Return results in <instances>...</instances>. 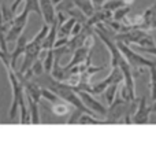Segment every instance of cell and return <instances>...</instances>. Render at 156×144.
<instances>
[{"instance_id": "obj_1", "label": "cell", "mask_w": 156, "mask_h": 144, "mask_svg": "<svg viewBox=\"0 0 156 144\" xmlns=\"http://www.w3.org/2000/svg\"><path fill=\"white\" fill-rule=\"evenodd\" d=\"M2 62L5 66L8 80H10V84H11V91H12V103H11V109H10V120H15L16 111H18V109H21V124H30L32 121H30L29 109H27V103H26L25 88L21 78L16 74V71L11 67L10 55L2 58Z\"/></svg>"}, {"instance_id": "obj_18", "label": "cell", "mask_w": 156, "mask_h": 144, "mask_svg": "<svg viewBox=\"0 0 156 144\" xmlns=\"http://www.w3.org/2000/svg\"><path fill=\"white\" fill-rule=\"evenodd\" d=\"M130 13V5H123V7L118 8L115 13L112 14V19L116 22H122Z\"/></svg>"}, {"instance_id": "obj_30", "label": "cell", "mask_w": 156, "mask_h": 144, "mask_svg": "<svg viewBox=\"0 0 156 144\" xmlns=\"http://www.w3.org/2000/svg\"><path fill=\"white\" fill-rule=\"evenodd\" d=\"M51 2H52V4H54V5H55V7H56V5H59V4H60V3H62V2H63V0H51Z\"/></svg>"}, {"instance_id": "obj_19", "label": "cell", "mask_w": 156, "mask_h": 144, "mask_svg": "<svg viewBox=\"0 0 156 144\" xmlns=\"http://www.w3.org/2000/svg\"><path fill=\"white\" fill-rule=\"evenodd\" d=\"M78 124H96V125H101V124H105V121L101 120V118L93 117V115L82 114L80 117V120H78Z\"/></svg>"}, {"instance_id": "obj_9", "label": "cell", "mask_w": 156, "mask_h": 144, "mask_svg": "<svg viewBox=\"0 0 156 144\" xmlns=\"http://www.w3.org/2000/svg\"><path fill=\"white\" fill-rule=\"evenodd\" d=\"M90 55H92V48L90 47H85V45L80 47V48H77L76 51L73 52V58H71V60L66 66H63V69H65V70H69V69L74 67V66L82 65V63L85 62L89 56H90Z\"/></svg>"}, {"instance_id": "obj_16", "label": "cell", "mask_w": 156, "mask_h": 144, "mask_svg": "<svg viewBox=\"0 0 156 144\" xmlns=\"http://www.w3.org/2000/svg\"><path fill=\"white\" fill-rule=\"evenodd\" d=\"M23 14L29 15L30 13H36L41 16V10H40V3L38 0H25V7H23Z\"/></svg>"}, {"instance_id": "obj_31", "label": "cell", "mask_w": 156, "mask_h": 144, "mask_svg": "<svg viewBox=\"0 0 156 144\" xmlns=\"http://www.w3.org/2000/svg\"><path fill=\"white\" fill-rule=\"evenodd\" d=\"M7 55H10V54H5V52H3L2 49H0V59H2V58H4V56H7Z\"/></svg>"}, {"instance_id": "obj_24", "label": "cell", "mask_w": 156, "mask_h": 144, "mask_svg": "<svg viewBox=\"0 0 156 144\" xmlns=\"http://www.w3.org/2000/svg\"><path fill=\"white\" fill-rule=\"evenodd\" d=\"M69 40H70V37H58L56 41H55V44H54V49L66 47L67 45V43H69Z\"/></svg>"}, {"instance_id": "obj_25", "label": "cell", "mask_w": 156, "mask_h": 144, "mask_svg": "<svg viewBox=\"0 0 156 144\" xmlns=\"http://www.w3.org/2000/svg\"><path fill=\"white\" fill-rule=\"evenodd\" d=\"M82 27H83V23H81V22H76L73 26V29H71V34L70 37H74V36H78L81 32H82Z\"/></svg>"}, {"instance_id": "obj_4", "label": "cell", "mask_w": 156, "mask_h": 144, "mask_svg": "<svg viewBox=\"0 0 156 144\" xmlns=\"http://www.w3.org/2000/svg\"><path fill=\"white\" fill-rule=\"evenodd\" d=\"M116 45H118L119 51L122 52L123 58L126 59V62L129 63V66L132 67V70L137 71V74H140L144 67H152L156 63L154 60H149L148 58H144L143 55L137 54L136 51H133L130 48V45H126V44L121 43V41H116Z\"/></svg>"}, {"instance_id": "obj_6", "label": "cell", "mask_w": 156, "mask_h": 144, "mask_svg": "<svg viewBox=\"0 0 156 144\" xmlns=\"http://www.w3.org/2000/svg\"><path fill=\"white\" fill-rule=\"evenodd\" d=\"M27 19H29L27 14L21 13L19 15H15L12 25L10 26L8 32L5 33V43H15L19 36L23 34V30L27 25Z\"/></svg>"}, {"instance_id": "obj_23", "label": "cell", "mask_w": 156, "mask_h": 144, "mask_svg": "<svg viewBox=\"0 0 156 144\" xmlns=\"http://www.w3.org/2000/svg\"><path fill=\"white\" fill-rule=\"evenodd\" d=\"M52 111H54L56 115H66L69 111H70V104L63 103V100H62L60 103L54 104V107H52Z\"/></svg>"}, {"instance_id": "obj_11", "label": "cell", "mask_w": 156, "mask_h": 144, "mask_svg": "<svg viewBox=\"0 0 156 144\" xmlns=\"http://www.w3.org/2000/svg\"><path fill=\"white\" fill-rule=\"evenodd\" d=\"M56 38H58V23H56V21H55L52 25H49V32L43 41V45H41L43 51L54 49V44H55V41H56Z\"/></svg>"}, {"instance_id": "obj_28", "label": "cell", "mask_w": 156, "mask_h": 144, "mask_svg": "<svg viewBox=\"0 0 156 144\" xmlns=\"http://www.w3.org/2000/svg\"><path fill=\"white\" fill-rule=\"evenodd\" d=\"M122 2H123V4H125V5H132L133 3L136 2V0H122Z\"/></svg>"}, {"instance_id": "obj_15", "label": "cell", "mask_w": 156, "mask_h": 144, "mask_svg": "<svg viewBox=\"0 0 156 144\" xmlns=\"http://www.w3.org/2000/svg\"><path fill=\"white\" fill-rule=\"evenodd\" d=\"M119 87H121V84H112V85H110L104 92H103V95H104V100H105V103H107L108 106L112 104L114 100L116 99V93H118Z\"/></svg>"}, {"instance_id": "obj_2", "label": "cell", "mask_w": 156, "mask_h": 144, "mask_svg": "<svg viewBox=\"0 0 156 144\" xmlns=\"http://www.w3.org/2000/svg\"><path fill=\"white\" fill-rule=\"evenodd\" d=\"M125 25V32L132 29H141V30H155L156 29V2L151 7L144 10V13L138 14L136 16L127 15L126 18L122 21Z\"/></svg>"}, {"instance_id": "obj_10", "label": "cell", "mask_w": 156, "mask_h": 144, "mask_svg": "<svg viewBox=\"0 0 156 144\" xmlns=\"http://www.w3.org/2000/svg\"><path fill=\"white\" fill-rule=\"evenodd\" d=\"M26 45H27V37L25 34H21L18 37V40L15 41V45H14L12 51H10V65H11V67H12L14 70H15L18 58L22 56V55L25 54Z\"/></svg>"}, {"instance_id": "obj_3", "label": "cell", "mask_w": 156, "mask_h": 144, "mask_svg": "<svg viewBox=\"0 0 156 144\" xmlns=\"http://www.w3.org/2000/svg\"><path fill=\"white\" fill-rule=\"evenodd\" d=\"M115 41H121V43L126 44V45H138V48H151L156 45L155 38L149 34L147 30L141 29H132L123 33H116L112 36Z\"/></svg>"}, {"instance_id": "obj_13", "label": "cell", "mask_w": 156, "mask_h": 144, "mask_svg": "<svg viewBox=\"0 0 156 144\" xmlns=\"http://www.w3.org/2000/svg\"><path fill=\"white\" fill-rule=\"evenodd\" d=\"M74 18H67L65 21V23H62L60 26H58V37H70L71 34V29H73L74 23H76Z\"/></svg>"}, {"instance_id": "obj_7", "label": "cell", "mask_w": 156, "mask_h": 144, "mask_svg": "<svg viewBox=\"0 0 156 144\" xmlns=\"http://www.w3.org/2000/svg\"><path fill=\"white\" fill-rule=\"evenodd\" d=\"M77 93H78V96H80V99L82 100L83 106H85L86 109L90 110L92 113H94V114H96V117L104 120L105 115H107V107H105L104 104L100 103L97 99L93 98V95H90V93H88V92L78 91Z\"/></svg>"}, {"instance_id": "obj_8", "label": "cell", "mask_w": 156, "mask_h": 144, "mask_svg": "<svg viewBox=\"0 0 156 144\" xmlns=\"http://www.w3.org/2000/svg\"><path fill=\"white\" fill-rule=\"evenodd\" d=\"M149 115H151V107L147 104L145 98H141L140 100H138L137 110H136L134 115H133V118H132V124H140V125L148 124Z\"/></svg>"}, {"instance_id": "obj_12", "label": "cell", "mask_w": 156, "mask_h": 144, "mask_svg": "<svg viewBox=\"0 0 156 144\" xmlns=\"http://www.w3.org/2000/svg\"><path fill=\"white\" fill-rule=\"evenodd\" d=\"M71 2H73L74 7L78 8L86 18H90L94 14V7L90 0H71Z\"/></svg>"}, {"instance_id": "obj_29", "label": "cell", "mask_w": 156, "mask_h": 144, "mask_svg": "<svg viewBox=\"0 0 156 144\" xmlns=\"http://www.w3.org/2000/svg\"><path fill=\"white\" fill-rule=\"evenodd\" d=\"M149 107H151V113H155V114H156V100H155Z\"/></svg>"}, {"instance_id": "obj_22", "label": "cell", "mask_w": 156, "mask_h": 144, "mask_svg": "<svg viewBox=\"0 0 156 144\" xmlns=\"http://www.w3.org/2000/svg\"><path fill=\"white\" fill-rule=\"evenodd\" d=\"M123 2L122 0H110V2H107V3H104V5H103L101 8H104V10H107V11H110V13H115L118 8H121V7H123Z\"/></svg>"}, {"instance_id": "obj_20", "label": "cell", "mask_w": 156, "mask_h": 144, "mask_svg": "<svg viewBox=\"0 0 156 144\" xmlns=\"http://www.w3.org/2000/svg\"><path fill=\"white\" fill-rule=\"evenodd\" d=\"M151 70V82H149V89H151V99L152 102L156 100V63L152 67H149Z\"/></svg>"}, {"instance_id": "obj_14", "label": "cell", "mask_w": 156, "mask_h": 144, "mask_svg": "<svg viewBox=\"0 0 156 144\" xmlns=\"http://www.w3.org/2000/svg\"><path fill=\"white\" fill-rule=\"evenodd\" d=\"M43 59V66H44V73L45 74H51L52 67H54V62H55V52L54 49H49L45 52V56L40 58Z\"/></svg>"}, {"instance_id": "obj_26", "label": "cell", "mask_w": 156, "mask_h": 144, "mask_svg": "<svg viewBox=\"0 0 156 144\" xmlns=\"http://www.w3.org/2000/svg\"><path fill=\"white\" fill-rule=\"evenodd\" d=\"M90 2L93 4L94 10H99V8H101L104 5V3H107V0H90Z\"/></svg>"}, {"instance_id": "obj_27", "label": "cell", "mask_w": 156, "mask_h": 144, "mask_svg": "<svg viewBox=\"0 0 156 144\" xmlns=\"http://www.w3.org/2000/svg\"><path fill=\"white\" fill-rule=\"evenodd\" d=\"M22 2H25V0H14V3H12V5H11V11H12V13H15L16 10H18V7L19 5H21V3Z\"/></svg>"}, {"instance_id": "obj_17", "label": "cell", "mask_w": 156, "mask_h": 144, "mask_svg": "<svg viewBox=\"0 0 156 144\" xmlns=\"http://www.w3.org/2000/svg\"><path fill=\"white\" fill-rule=\"evenodd\" d=\"M41 98H44L45 100L51 102L52 104H56V103H60V102H62V99H60L56 93H54L52 91H49L48 88H44V87H41Z\"/></svg>"}, {"instance_id": "obj_21", "label": "cell", "mask_w": 156, "mask_h": 144, "mask_svg": "<svg viewBox=\"0 0 156 144\" xmlns=\"http://www.w3.org/2000/svg\"><path fill=\"white\" fill-rule=\"evenodd\" d=\"M29 71L32 73V76L34 77H41L44 74V66H43V59L38 58L34 63L32 65V67L29 69Z\"/></svg>"}, {"instance_id": "obj_5", "label": "cell", "mask_w": 156, "mask_h": 144, "mask_svg": "<svg viewBox=\"0 0 156 144\" xmlns=\"http://www.w3.org/2000/svg\"><path fill=\"white\" fill-rule=\"evenodd\" d=\"M123 82V74H122L121 69L119 67H114L111 69V73L108 74L107 78H104L103 81L93 84L90 88V95H100L107 89L110 85L112 84H122Z\"/></svg>"}]
</instances>
